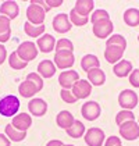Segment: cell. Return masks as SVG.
<instances>
[{"instance_id":"cell-1","label":"cell","mask_w":139,"mask_h":146,"mask_svg":"<svg viewBox=\"0 0 139 146\" xmlns=\"http://www.w3.org/2000/svg\"><path fill=\"white\" fill-rule=\"evenodd\" d=\"M20 110V100L14 95H7L0 99V114L4 117H14Z\"/></svg>"},{"instance_id":"cell-2","label":"cell","mask_w":139,"mask_h":146,"mask_svg":"<svg viewBox=\"0 0 139 146\" xmlns=\"http://www.w3.org/2000/svg\"><path fill=\"white\" fill-rule=\"evenodd\" d=\"M45 17H46V11L34 1H31V4L28 6L26 9V18H28V23H31L32 25H43L45 21Z\"/></svg>"},{"instance_id":"cell-3","label":"cell","mask_w":139,"mask_h":146,"mask_svg":"<svg viewBox=\"0 0 139 146\" xmlns=\"http://www.w3.org/2000/svg\"><path fill=\"white\" fill-rule=\"evenodd\" d=\"M15 52H17L18 57L25 63H29L38 57V47L34 42H24L18 46V49Z\"/></svg>"},{"instance_id":"cell-4","label":"cell","mask_w":139,"mask_h":146,"mask_svg":"<svg viewBox=\"0 0 139 146\" xmlns=\"http://www.w3.org/2000/svg\"><path fill=\"white\" fill-rule=\"evenodd\" d=\"M118 103L122 110H132L138 106V95L135 90L125 89L118 95Z\"/></svg>"},{"instance_id":"cell-5","label":"cell","mask_w":139,"mask_h":146,"mask_svg":"<svg viewBox=\"0 0 139 146\" xmlns=\"http://www.w3.org/2000/svg\"><path fill=\"white\" fill-rule=\"evenodd\" d=\"M120 135L125 141H135L139 138V124H136L135 120L125 121L120 125Z\"/></svg>"},{"instance_id":"cell-6","label":"cell","mask_w":139,"mask_h":146,"mask_svg":"<svg viewBox=\"0 0 139 146\" xmlns=\"http://www.w3.org/2000/svg\"><path fill=\"white\" fill-rule=\"evenodd\" d=\"M75 63V57L72 54V52L68 50H60L56 52L54 54V66L57 68L66 70V68H71Z\"/></svg>"},{"instance_id":"cell-7","label":"cell","mask_w":139,"mask_h":146,"mask_svg":"<svg viewBox=\"0 0 139 146\" xmlns=\"http://www.w3.org/2000/svg\"><path fill=\"white\" fill-rule=\"evenodd\" d=\"M113 28H114V25L110 20H102V21H97V23L93 24L92 31L96 38L104 39L113 34Z\"/></svg>"},{"instance_id":"cell-8","label":"cell","mask_w":139,"mask_h":146,"mask_svg":"<svg viewBox=\"0 0 139 146\" xmlns=\"http://www.w3.org/2000/svg\"><path fill=\"white\" fill-rule=\"evenodd\" d=\"M104 138H106V135H104L103 129H100V128H91L83 135L85 143L88 146H102L104 142Z\"/></svg>"},{"instance_id":"cell-9","label":"cell","mask_w":139,"mask_h":146,"mask_svg":"<svg viewBox=\"0 0 139 146\" xmlns=\"http://www.w3.org/2000/svg\"><path fill=\"white\" fill-rule=\"evenodd\" d=\"M100 113H102L100 104L97 102H93V100L83 103V106H82V109H81L82 117L85 120H88V121H93V120L99 118Z\"/></svg>"},{"instance_id":"cell-10","label":"cell","mask_w":139,"mask_h":146,"mask_svg":"<svg viewBox=\"0 0 139 146\" xmlns=\"http://www.w3.org/2000/svg\"><path fill=\"white\" fill-rule=\"evenodd\" d=\"M71 92L74 93L77 99H86L92 93V85L86 79H78L71 88Z\"/></svg>"},{"instance_id":"cell-11","label":"cell","mask_w":139,"mask_h":146,"mask_svg":"<svg viewBox=\"0 0 139 146\" xmlns=\"http://www.w3.org/2000/svg\"><path fill=\"white\" fill-rule=\"evenodd\" d=\"M71 27H72V24L70 21L68 14H66V13L57 14L54 17V20H53V29L56 32H58V34H67V32H70Z\"/></svg>"},{"instance_id":"cell-12","label":"cell","mask_w":139,"mask_h":146,"mask_svg":"<svg viewBox=\"0 0 139 146\" xmlns=\"http://www.w3.org/2000/svg\"><path fill=\"white\" fill-rule=\"evenodd\" d=\"M78 79H79V75H78L77 71H74V70H64L58 75V84H60V86L63 89H71Z\"/></svg>"},{"instance_id":"cell-13","label":"cell","mask_w":139,"mask_h":146,"mask_svg":"<svg viewBox=\"0 0 139 146\" xmlns=\"http://www.w3.org/2000/svg\"><path fill=\"white\" fill-rule=\"evenodd\" d=\"M124 52H125V49H122V47H120V46L106 45L104 57H106L107 63H110V64H117L118 61H121Z\"/></svg>"},{"instance_id":"cell-14","label":"cell","mask_w":139,"mask_h":146,"mask_svg":"<svg viewBox=\"0 0 139 146\" xmlns=\"http://www.w3.org/2000/svg\"><path fill=\"white\" fill-rule=\"evenodd\" d=\"M28 110H29V113H32L35 117H42L47 111V103L43 99H39V98L32 99L28 103Z\"/></svg>"},{"instance_id":"cell-15","label":"cell","mask_w":139,"mask_h":146,"mask_svg":"<svg viewBox=\"0 0 139 146\" xmlns=\"http://www.w3.org/2000/svg\"><path fill=\"white\" fill-rule=\"evenodd\" d=\"M11 124L15 129L25 131V132H26V129H28V128L31 127V124H32V118H31V115L26 114V113H20V114L14 115V120H13Z\"/></svg>"},{"instance_id":"cell-16","label":"cell","mask_w":139,"mask_h":146,"mask_svg":"<svg viewBox=\"0 0 139 146\" xmlns=\"http://www.w3.org/2000/svg\"><path fill=\"white\" fill-rule=\"evenodd\" d=\"M0 13L1 15L7 17L9 20H14L15 17H18V13H20V7L15 1L9 0V1H4L1 6H0Z\"/></svg>"},{"instance_id":"cell-17","label":"cell","mask_w":139,"mask_h":146,"mask_svg":"<svg viewBox=\"0 0 139 146\" xmlns=\"http://www.w3.org/2000/svg\"><path fill=\"white\" fill-rule=\"evenodd\" d=\"M36 45H38V49H39L40 52H43V53H50V52H53V50L56 49V40H54L53 35L46 34V35H43V36H40V38L38 39Z\"/></svg>"},{"instance_id":"cell-18","label":"cell","mask_w":139,"mask_h":146,"mask_svg":"<svg viewBox=\"0 0 139 146\" xmlns=\"http://www.w3.org/2000/svg\"><path fill=\"white\" fill-rule=\"evenodd\" d=\"M38 74L42 78H52L56 74V66L50 60H43L38 66Z\"/></svg>"},{"instance_id":"cell-19","label":"cell","mask_w":139,"mask_h":146,"mask_svg":"<svg viewBox=\"0 0 139 146\" xmlns=\"http://www.w3.org/2000/svg\"><path fill=\"white\" fill-rule=\"evenodd\" d=\"M113 72L118 78H124V77H127L132 72V63L128 61V60H121L117 64H114Z\"/></svg>"},{"instance_id":"cell-20","label":"cell","mask_w":139,"mask_h":146,"mask_svg":"<svg viewBox=\"0 0 139 146\" xmlns=\"http://www.w3.org/2000/svg\"><path fill=\"white\" fill-rule=\"evenodd\" d=\"M93 6H95V3L92 0H78V1H75L74 10L81 17H89V14L93 10Z\"/></svg>"},{"instance_id":"cell-21","label":"cell","mask_w":139,"mask_h":146,"mask_svg":"<svg viewBox=\"0 0 139 146\" xmlns=\"http://www.w3.org/2000/svg\"><path fill=\"white\" fill-rule=\"evenodd\" d=\"M74 115H72V113H70L68 110H63V111H60L57 114V118H56V123L60 128H63V129H68L70 127L74 124Z\"/></svg>"},{"instance_id":"cell-22","label":"cell","mask_w":139,"mask_h":146,"mask_svg":"<svg viewBox=\"0 0 139 146\" xmlns=\"http://www.w3.org/2000/svg\"><path fill=\"white\" fill-rule=\"evenodd\" d=\"M88 81L91 82V85L100 86V85H103L106 82V74L100 68H93V70H91L88 72Z\"/></svg>"},{"instance_id":"cell-23","label":"cell","mask_w":139,"mask_h":146,"mask_svg":"<svg viewBox=\"0 0 139 146\" xmlns=\"http://www.w3.org/2000/svg\"><path fill=\"white\" fill-rule=\"evenodd\" d=\"M4 135L13 141V142H21L25 139V136H26V132L25 131H18V129H15L14 127H13V124H7L6 125V129H4Z\"/></svg>"},{"instance_id":"cell-24","label":"cell","mask_w":139,"mask_h":146,"mask_svg":"<svg viewBox=\"0 0 139 146\" xmlns=\"http://www.w3.org/2000/svg\"><path fill=\"white\" fill-rule=\"evenodd\" d=\"M81 67H82L83 71L89 72V71L93 70V68H99L100 67V61H99V58L95 56V54H86V56L82 57Z\"/></svg>"},{"instance_id":"cell-25","label":"cell","mask_w":139,"mask_h":146,"mask_svg":"<svg viewBox=\"0 0 139 146\" xmlns=\"http://www.w3.org/2000/svg\"><path fill=\"white\" fill-rule=\"evenodd\" d=\"M18 92H20V95H21L23 98H32V96H35L39 90L36 89V86H35L31 81L25 79L24 82L20 84V86H18Z\"/></svg>"},{"instance_id":"cell-26","label":"cell","mask_w":139,"mask_h":146,"mask_svg":"<svg viewBox=\"0 0 139 146\" xmlns=\"http://www.w3.org/2000/svg\"><path fill=\"white\" fill-rule=\"evenodd\" d=\"M66 131H67V135H68V136L78 139V138H81L82 135H85V125H83V123H81L79 120H75L74 124L70 127L68 129H66Z\"/></svg>"},{"instance_id":"cell-27","label":"cell","mask_w":139,"mask_h":146,"mask_svg":"<svg viewBox=\"0 0 139 146\" xmlns=\"http://www.w3.org/2000/svg\"><path fill=\"white\" fill-rule=\"evenodd\" d=\"M124 21L128 27H138L139 25V10L138 9H128L124 13Z\"/></svg>"},{"instance_id":"cell-28","label":"cell","mask_w":139,"mask_h":146,"mask_svg":"<svg viewBox=\"0 0 139 146\" xmlns=\"http://www.w3.org/2000/svg\"><path fill=\"white\" fill-rule=\"evenodd\" d=\"M24 31L25 34L31 38H40V35H43L45 32V25H32L31 23L24 24Z\"/></svg>"},{"instance_id":"cell-29","label":"cell","mask_w":139,"mask_h":146,"mask_svg":"<svg viewBox=\"0 0 139 146\" xmlns=\"http://www.w3.org/2000/svg\"><path fill=\"white\" fill-rule=\"evenodd\" d=\"M9 64H10V67L14 68V70H23V68L26 67L28 63L23 61V60L18 57L17 52H13L11 54H10V57H9Z\"/></svg>"},{"instance_id":"cell-30","label":"cell","mask_w":139,"mask_h":146,"mask_svg":"<svg viewBox=\"0 0 139 146\" xmlns=\"http://www.w3.org/2000/svg\"><path fill=\"white\" fill-rule=\"evenodd\" d=\"M132 120H135V115L131 110H121L116 115V124H118V125L124 124L125 121H132Z\"/></svg>"},{"instance_id":"cell-31","label":"cell","mask_w":139,"mask_h":146,"mask_svg":"<svg viewBox=\"0 0 139 146\" xmlns=\"http://www.w3.org/2000/svg\"><path fill=\"white\" fill-rule=\"evenodd\" d=\"M70 21H71V24H74V25H77V27H83V25L88 24L89 17H81L79 14H77L75 10L72 9V10L70 11Z\"/></svg>"},{"instance_id":"cell-32","label":"cell","mask_w":139,"mask_h":146,"mask_svg":"<svg viewBox=\"0 0 139 146\" xmlns=\"http://www.w3.org/2000/svg\"><path fill=\"white\" fill-rule=\"evenodd\" d=\"M106 45H114V46H120V47L125 49V47H127V40H125V38H124L122 35H116L114 34L107 39Z\"/></svg>"},{"instance_id":"cell-33","label":"cell","mask_w":139,"mask_h":146,"mask_svg":"<svg viewBox=\"0 0 139 146\" xmlns=\"http://www.w3.org/2000/svg\"><path fill=\"white\" fill-rule=\"evenodd\" d=\"M60 50H68V52H72L74 50V45L70 39H58V42L56 43V52H60Z\"/></svg>"},{"instance_id":"cell-34","label":"cell","mask_w":139,"mask_h":146,"mask_svg":"<svg viewBox=\"0 0 139 146\" xmlns=\"http://www.w3.org/2000/svg\"><path fill=\"white\" fill-rule=\"evenodd\" d=\"M26 79H28V81H31L35 86H36V89L39 90V92L42 90V88H43V79H42V77H40L39 74H36V72H31V74H28Z\"/></svg>"},{"instance_id":"cell-35","label":"cell","mask_w":139,"mask_h":146,"mask_svg":"<svg viewBox=\"0 0 139 146\" xmlns=\"http://www.w3.org/2000/svg\"><path fill=\"white\" fill-rule=\"evenodd\" d=\"M92 24L97 23V21H102V20H110V15L106 10H96L92 13Z\"/></svg>"},{"instance_id":"cell-36","label":"cell","mask_w":139,"mask_h":146,"mask_svg":"<svg viewBox=\"0 0 139 146\" xmlns=\"http://www.w3.org/2000/svg\"><path fill=\"white\" fill-rule=\"evenodd\" d=\"M60 96H61V99L66 102V103H75V102L78 100V99L74 96V93H72L70 89H61Z\"/></svg>"},{"instance_id":"cell-37","label":"cell","mask_w":139,"mask_h":146,"mask_svg":"<svg viewBox=\"0 0 139 146\" xmlns=\"http://www.w3.org/2000/svg\"><path fill=\"white\" fill-rule=\"evenodd\" d=\"M11 28H10V20L4 15L0 14V35L6 34V32H10Z\"/></svg>"},{"instance_id":"cell-38","label":"cell","mask_w":139,"mask_h":146,"mask_svg":"<svg viewBox=\"0 0 139 146\" xmlns=\"http://www.w3.org/2000/svg\"><path fill=\"white\" fill-rule=\"evenodd\" d=\"M129 84L134 88H139V70H132L129 74Z\"/></svg>"},{"instance_id":"cell-39","label":"cell","mask_w":139,"mask_h":146,"mask_svg":"<svg viewBox=\"0 0 139 146\" xmlns=\"http://www.w3.org/2000/svg\"><path fill=\"white\" fill-rule=\"evenodd\" d=\"M120 145H121V139L118 136H110L104 142V146H120Z\"/></svg>"},{"instance_id":"cell-40","label":"cell","mask_w":139,"mask_h":146,"mask_svg":"<svg viewBox=\"0 0 139 146\" xmlns=\"http://www.w3.org/2000/svg\"><path fill=\"white\" fill-rule=\"evenodd\" d=\"M6 58H7V50H6L4 46L0 43V64H3L6 61Z\"/></svg>"},{"instance_id":"cell-41","label":"cell","mask_w":139,"mask_h":146,"mask_svg":"<svg viewBox=\"0 0 139 146\" xmlns=\"http://www.w3.org/2000/svg\"><path fill=\"white\" fill-rule=\"evenodd\" d=\"M46 3L50 9H53V7H60L63 4V0H47Z\"/></svg>"},{"instance_id":"cell-42","label":"cell","mask_w":139,"mask_h":146,"mask_svg":"<svg viewBox=\"0 0 139 146\" xmlns=\"http://www.w3.org/2000/svg\"><path fill=\"white\" fill-rule=\"evenodd\" d=\"M10 145H11L10 139H9L6 135L0 134V146H10Z\"/></svg>"},{"instance_id":"cell-43","label":"cell","mask_w":139,"mask_h":146,"mask_svg":"<svg viewBox=\"0 0 139 146\" xmlns=\"http://www.w3.org/2000/svg\"><path fill=\"white\" fill-rule=\"evenodd\" d=\"M31 1H34V3H36V4H39V6H40V7H42L46 13L50 10V7L47 6V3L45 1V0H31Z\"/></svg>"},{"instance_id":"cell-44","label":"cell","mask_w":139,"mask_h":146,"mask_svg":"<svg viewBox=\"0 0 139 146\" xmlns=\"http://www.w3.org/2000/svg\"><path fill=\"white\" fill-rule=\"evenodd\" d=\"M10 36H11V31H10V32H6V34H1L0 35V43L7 42V40L10 39Z\"/></svg>"},{"instance_id":"cell-45","label":"cell","mask_w":139,"mask_h":146,"mask_svg":"<svg viewBox=\"0 0 139 146\" xmlns=\"http://www.w3.org/2000/svg\"><path fill=\"white\" fill-rule=\"evenodd\" d=\"M64 143L61 142V141H50V142H47L46 146H63Z\"/></svg>"},{"instance_id":"cell-46","label":"cell","mask_w":139,"mask_h":146,"mask_svg":"<svg viewBox=\"0 0 139 146\" xmlns=\"http://www.w3.org/2000/svg\"><path fill=\"white\" fill-rule=\"evenodd\" d=\"M63 146H74V145H63Z\"/></svg>"},{"instance_id":"cell-47","label":"cell","mask_w":139,"mask_h":146,"mask_svg":"<svg viewBox=\"0 0 139 146\" xmlns=\"http://www.w3.org/2000/svg\"><path fill=\"white\" fill-rule=\"evenodd\" d=\"M138 42H139V35H138Z\"/></svg>"},{"instance_id":"cell-48","label":"cell","mask_w":139,"mask_h":146,"mask_svg":"<svg viewBox=\"0 0 139 146\" xmlns=\"http://www.w3.org/2000/svg\"><path fill=\"white\" fill-rule=\"evenodd\" d=\"M138 124H139V120H138Z\"/></svg>"},{"instance_id":"cell-49","label":"cell","mask_w":139,"mask_h":146,"mask_svg":"<svg viewBox=\"0 0 139 146\" xmlns=\"http://www.w3.org/2000/svg\"><path fill=\"white\" fill-rule=\"evenodd\" d=\"M120 146H122V145H120Z\"/></svg>"}]
</instances>
